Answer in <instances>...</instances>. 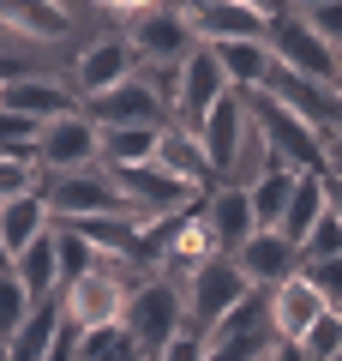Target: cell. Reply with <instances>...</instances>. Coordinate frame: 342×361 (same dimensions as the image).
<instances>
[{"mask_svg":"<svg viewBox=\"0 0 342 361\" xmlns=\"http://www.w3.org/2000/svg\"><path fill=\"white\" fill-rule=\"evenodd\" d=\"M139 265L132 259H102L90 277H78V283L61 289V313L66 325H78V331H102V325H120L127 319V301L132 289H139Z\"/></svg>","mask_w":342,"mask_h":361,"instance_id":"cell-1","label":"cell"},{"mask_svg":"<svg viewBox=\"0 0 342 361\" xmlns=\"http://www.w3.org/2000/svg\"><path fill=\"white\" fill-rule=\"evenodd\" d=\"M270 54H277V66H289L294 78H312V85L342 90V54L312 30L306 13H289V6L270 13Z\"/></svg>","mask_w":342,"mask_h":361,"instance_id":"cell-2","label":"cell"},{"mask_svg":"<svg viewBox=\"0 0 342 361\" xmlns=\"http://www.w3.org/2000/svg\"><path fill=\"white\" fill-rule=\"evenodd\" d=\"M78 13L66 0H0V54H42L72 42Z\"/></svg>","mask_w":342,"mask_h":361,"instance_id":"cell-3","label":"cell"},{"mask_svg":"<svg viewBox=\"0 0 342 361\" xmlns=\"http://www.w3.org/2000/svg\"><path fill=\"white\" fill-rule=\"evenodd\" d=\"M127 325L132 337H139V349H144V361H156L168 343H175L180 331H186V289L180 283H168V277H144L139 289H132V301H127Z\"/></svg>","mask_w":342,"mask_h":361,"instance_id":"cell-4","label":"cell"},{"mask_svg":"<svg viewBox=\"0 0 342 361\" xmlns=\"http://www.w3.org/2000/svg\"><path fill=\"white\" fill-rule=\"evenodd\" d=\"M42 199H49L54 223H72V217H132L127 193L108 169H72V175H42Z\"/></svg>","mask_w":342,"mask_h":361,"instance_id":"cell-5","label":"cell"},{"mask_svg":"<svg viewBox=\"0 0 342 361\" xmlns=\"http://www.w3.org/2000/svg\"><path fill=\"white\" fill-rule=\"evenodd\" d=\"M253 121L265 127V139H270V157H277L282 169H300V175H324V133L318 127H306L294 109H282L270 90H258L253 97Z\"/></svg>","mask_w":342,"mask_h":361,"instance_id":"cell-6","label":"cell"},{"mask_svg":"<svg viewBox=\"0 0 342 361\" xmlns=\"http://www.w3.org/2000/svg\"><path fill=\"white\" fill-rule=\"evenodd\" d=\"M132 73H139V54H132V42L120 37V30H102V37L78 42L72 61H66V78H72V90L84 103L102 97V90H114V85H127Z\"/></svg>","mask_w":342,"mask_h":361,"instance_id":"cell-7","label":"cell"},{"mask_svg":"<svg viewBox=\"0 0 342 361\" xmlns=\"http://www.w3.org/2000/svg\"><path fill=\"white\" fill-rule=\"evenodd\" d=\"M246 295H253V283L241 277V265H234L228 253H222V259H210V265H204L198 277L186 283V325L210 337V331H216V325H222L234 307H241Z\"/></svg>","mask_w":342,"mask_h":361,"instance_id":"cell-8","label":"cell"},{"mask_svg":"<svg viewBox=\"0 0 342 361\" xmlns=\"http://www.w3.org/2000/svg\"><path fill=\"white\" fill-rule=\"evenodd\" d=\"M228 73H222V61H216V49H192L186 61H180V97H175V127H186V133H198L204 121H210V109L228 97Z\"/></svg>","mask_w":342,"mask_h":361,"instance_id":"cell-9","label":"cell"},{"mask_svg":"<svg viewBox=\"0 0 342 361\" xmlns=\"http://www.w3.org/2000/svg\"><path fill=\"white\" fill-rule=\"evenodd\" d=\"M37 163L42 175H72V169H96L102 163V127L78 109L66 121H49L42 127V145H37Z\"/></svg>","mask_w":342,"mask_h":361,"instance_id":"cell-10","label":"cell"},{"mask_svg":"<svg viewBox=\"0 0 342 361\" xmlns=\"http://www.w3.org/2000/svg\"><path fill=\"white\" fill-rule=\"evenodd\" d=\"M0 109H13V115H30V121H66L84 109V97L72 90L66 73H25V78H6L0 85Z\"/></svg>","mask_w":342,"mask_h":361,"instance_id":"cell-11","label":"cell"},{"mask_svg":"<svg viewBox=\"0 0 342 361\" xmlns=\"http://www.w3.org/2000/svg\"><path fill=\"white\" fill-rule=\"evenodd\" d=\"M84 115L96 121V127H175V109H168L139 73H132L127 85H114V90H102V97H90Z\"/></svg>","mask_w":342,"mask_h":361,"instance_id":"cell-12","label":"cell"},{"mask_svg":"<svg viewBox=\"0 0 342 361\" xmlns=\"http://www.w3.org/2000/svg\"><path fill=\"white\" fill-rule=\"evenodd\" d=\"M120 37L132 42V54L139 61H168V66H180L192 49H198V37H192V25H186V6H156V13H144V18H132Z\"/></svg>","mask_w":342,"mask_h":361,"instance_id":"cell-13","label":"cell"},{"mask_svg":"<svg viewBox=\"0 0 342 361\" xmlns=\"http://www.w3.org/2000/svg\"><path fill=\"white\" fill-rule=\"evenodd\" d=\"M186 25L204 49H222V42H246V37H270V13H253L241 0H192Z\"/></svg>","mask_w":342,"mask_h":361,"instance_id":"cell-14","label":"cell"},{"mask_svg":"<svg viewBox=\"0 0 342 361\" xmlns=\"http://www.w3.org/2000/svg\"><path fill=\"white\" fill-rule=\"evenodd\" d=\"M210 259H222V241H216V229H210V217H204V205L198 211H186L180 217V229H175V241H168V253H163V271L156 277H168V283H180L186 289L192 277H198Z\"/></svg>","mask_w":342,"mask_h":361,"instance_id":"cell-15","label":"cell"},{"mask_svg":"<svg viewBox=\"0 0 342 361\" xmlns=\"http://www.w3.org/2000/svg\"><path fill=\"white\" fill-rule=\"evenodd\" d=\"M234 265H241V277L253 289H265V295H270V289H282L294 271H300V247H294L282 229H258L253 241L234 253Z\"/></svg>","mask_w":342,"mask_h":361,"instance_id":"cell-16","label":"cell"},{"mask_svg":"<svg viewBox=\"0 0 342 361\" xmlns=\"http://www.w3.org/2000/svg\"><path fill=\"white\" fill-rule=\"evenodd\" d=\"M265 90L277 97L282 109H294L306 127H318V133H336V127H342V90L312 85V78H294L289 66H277V78H270Z\"/></svg>","mask_w":342,"mask_h":361,"instance_id":"cell-17","label":"cell"},{"mask_svg":"<svg viewBox=\"0 0 342 361\" xmlns=\"http://www.w3.org/2000/svg\"><path fill=\"white\" fill-rule=\"evenodd\" d=\"M324 313H330V301L318 295V283L306 277V271H294L282 289H270V319H277V337H282V343H300Z\"/></svg>","mask_w":342,"mask_h":361,"instance_id":"cell-18","label":"cell"},{"mask_svg":"<svg viewBox=\"0 0 342 361\" xmlns=\"http://www.w3.org/2000/svg\"><path fill=\"white\" fill-rule=\"evenodd\" d=\"M253 133V97H241V90H228L222 103L210 109V121L198 127L204 139V157L216 163V175H228V163H234V151H241V139Z\"/></svg>","mask_w":342,"mask_h":361,"instance_id":"cell-19","label":"cell"},{"mask_svg":"<svg viewBox=\"0 0 342 361\" xmlns=\"http://www.w3.org/2000/svg\"><path fill=\"white\" fill-rule=\"evenodd\" d=\"M156 169H168L175 180H186V187H198V193H216V187H222L216 163L204 157V139H198V133H186V127H168V133H163Z\"/></svg>","mask_w":342,"mask_h":361,"instance_id":"cell-20","label":"cell"},{"mask_svg":"<svg viewBox=\"0 0 342 361\" xmlns=\"http://www.w3.org/2000/svg\"><path fill=\"white\" fill-rule=\"evenodd\" d=\"M204 217H210V229H216V241H222L228 259L258 235V211H253V193H246V187H216V193L204 199Z\"/></svg>","mask_w":342,"mask_h":361,"instance_id":"cell-21","label":"cell"},{"mask_svg":"<svg viewBox=\"0 0 342 361\" xmlns=\"http://www.w3.org/2000/svg\"><path fill=\"white\" fill-rule=\"evenodd\" d=\"M216 61H222L228 85L241 90V97H258V90L277 78V54H270V37H246V42H222L216 49Z\"/></svg>","mask_w":342,"mask_h":361,"instance_id":"cell-22","label":"cell"},{"mask_svg":"<svg viewBox=\"0 0 342 361\" xmlns=\"http://www.w3.org/2000/svg\"><path fill=\"white\" fill-rule=\"evenodd\" d=\"M13 271H18V283L30 289V301H61V247H54V229L37 235L13 259Z\"/></svg>","mask_w":342,"mask_h":361,"instance_id":"cell-23","label":"cell"},{"mask_svg":"<svg viewBox=\"0 0 342 361\" xmlns=\"http://www.w3.org/2000/svg\"><path fill=\"white\" fill-rule=\"evenodd\" d=\"M54 229V211H49V199L42 193H30V199H13V205H0V247L6 253H25L37 235H49Z\"/></svg>","mask_w":342,"mask_h":361,"instance_id":"cell-24","label":"cell"},{"mask_svg":"<svg viewBox=\"0 0 342 361\" xmlns=\"http://www.w3.org/2000/svg\"><path fill=\"white\" fill-rule=\"evenodd\" d=\"M168 127H102V169H144L156 163Z\"/></svg>","mask_w":342,"mask_h":361,"instance_id":"cell-25","label":"cell"},{"mask_svg":"<svg viewBox=\"0 0 342 361\" xmlns=\"http://www.w3.org/2000/svg\"><path fill=\"white\" fill-rule=\"evenodd\" d=\"M61 325H66L61 301H42L25 325L6 337V361H49V349H54V337H61Z\"/></svg>","mask_w":342,"mask_h":361,"instance_id":"cell-26","label":"cell"},{"mask_svg":"<svg viewBox=\"0 0 342 361\" xmlns=\"http://www.w3.org/2000/svg\"><path fill=\"white\" fill-rule=\"evenodd\" d=\"M324 211H330V199H324V175H300V187H294V199H289V211H282V235H289L294 247L306 241V235L324 223Z\"/></svg>","mask_w":342,"mask_h":361,"instance_id":"cell-27","label":"cell"},{"mask_svg":"<svg viewBox=\"0 0 342 361\" xmlns=\"http://www.w3.org/2000/svg\"><path fill=\"white\" fill-rule=\"evenodd\" d=\"M294 187H300V169H270L265 180H253V211H258V229H282V211H289Z\"/></svg>","mask_w":342,"mask_h":361,"instance_id":"cell-28","label":"cell"},{"mask_svg":"<svg viewBox=\"0 0 342 361\" xmlns=\"http://www.w3.org/2000/svg\"><path fill=\"white\" fill-rule=\"evenodd\" d=\"M54 247H61V289L78 283V277H90V271L102 265V253H96L78 229H66V223H54Z\"/></svg>","mask_w":342,"mask_h":361,"instance_id":"cell-29","label":"cell"},{"mask_svg":"<svg viewBox=\"0 0 342 361\" xmlns=\"http://www.w3.org/2000/svg\"><path fill=\"white\" fill-rule=\"evenodd\" d=\"M84 361H144V349L127 325H102V331H84Z\"/></svg>","mask_w":342,"mask_h":361,"instance_id":"cell-30","label":"cell"},{"mask_svg":"<svg viewBox=\"0 0 342 361\" xmlns=\"http://www.w3.org/2000/svg\"><path fill=\"white\" fill-rule=\"evenodd\" d=\"M37 307H42V301H30V289L18 283V271H0V343H6Z\"/></svg>","mask_w":342,"mask_h":361,"instance_id":"cell-31","label":"cell"},{"mask_svg":"<svg viewBox=\"0 0 342 361\" xmlns=\"http://www.w3.org/2000/svg\"><path fill=\"white\" fill-rule=\"evenodd\" d=\"M300 349H306L312 361H336V355H342V307H330L324 319L300 337Z\"/></svg>","mask_w":342,"mask_h":361,"instance_id":"cell-32","label":"cell"},{"mask_svg":"<svg viewBox=\"0 0 342 361\" xmlns=\"http://www.w3.org/2000/svg\"><path fill=\"white\" fill-rule=\"evenodd\" d=\"M37 145H42V121L0 109V151H25V157H37Z\"/></svg>","mask_w":342,"mask_h":361,"instance_id":"cell-33","label":"cell"},{"mask_svg":"<svg viewBox=\"0 0 342 361\" xmlns=\"http://www.w3.org/2000/svg\"><path fill=\"white\" fill-rule=\"evenodd\" d=\"M318 259H342V223L330 217V211H324V223L300 241V265H318Z\"/></svg>","mask_w":342,"mask_h":361,"instance_id":"cell-34","label":"cell"},{"mask_svg":"<svg viewBox=\"0 0 342 361\" xmlns=\"http://www.w3.org/2000/svg\"><path fill=\"white\" fill-rule=\"evenodd\" d=\"M300 271L318 283V295H324L330 307H342V259H318V265H300Z\"/></svg>","mask_w":342,"mask_h":361,"instance_id":"cell-35","label":"cell"},{"mask_svg":"<svg viewBox=\"0 0 342 361\" xmlns=\"http://www.w3.org/2000/svg\"><path fill=\"white\" fill-rule=\"evenodd\" d=\"M204 355H210V337H204V331H192V325H186V331H180V337H175V343H168V349H163L156 361H204Z\"/></svg>","mask_w":342,"mask_h":361,"instance_id":"cell-36","label":"cell"},{"mask_svg":"<svg viewBox=\"0 0 342 361\" xmlns=\"http://www.w3.org/2000/svg\"><path fill=\"white\" fill-rule=\"evenodd\" d=\"M96 13H108V18H120V30L132 25V18H144V13H156V6H168V0H90Z\"/></svg>","mask_w":342,"mask_h":361,"instance_id":"cell-37","label":"cell"},{"mask_svg":"<svg viewBox=\"0 0 342 361\" xmlns=\"http://www.w3.org/2000/svg\"><path fill=\"white\" fill-rule=\"evenodd\" d=\"M306 18H312V30L342 54V0H330V6H318V13H306Z\"/></svg>","mask_w":342,"mask_h":361,"instance_id":"cell-38","label":"cell"},{"mask_svg":"<svg viewBox=\"0 0 342 361\" xmlns=\"http://www.w3.org/2000/svg\"><path fill=\"white\" fill-rule=\"evenodd\" d=\"M324 199H330V217L342 223V175H324Z\"/></svg>","mask_w":342,"mask_h":361,"instance_id":"cell-39","label":"cell"},{"mask_svg":"<svg viewBox=\"0 0 342 361\" xmlns=\"http://www.w3.org/2000/svg\"><path fill=\"white\" fill-rule=\"evenodd\" d=\"M270 361H312V355H306L300 343H277V349H270Z\"/></svg>","mask_w":342,"mask_h":361,"instance_id":"cell-40","label":"cell"},{"mask_svg":"<svg viewBox=\"0 0 342 361\" xmlns=\"http://www.w3.org/2000/svg\"><path fill=\"white\" fill-rule=\"evenodd\" d=\"M289 13H318V6H330V0H282Z\"/></svg>","mask_w":342,"mask_h":361,"instance_id":"cell-41","label":"cell"},{"mask_svg":"<svg viewBox=\"0 0 342 361\" xmlns=\"http://www.w3.org/2000/svg\"><path fill=\"white\" fill-rule=\"evenodd\" d=\"M241 6H253V13H277L282 0H241Z\"/></svg>","mask_w":342,"mask_h":361,"instance_id":"cell-42","label":"cell"},{"mask_svg":"<svg viewBox=\"0 0 342 361\" xmlns=\"http://www.w3.org/2000/svg\"><path fill=\"white\" fill-rule=\"evenodd\" d=\"M0 271H13V253H6V247H0Z\"/></svg>","mask_w":342,"mask_h":361,"instance_id":"cell-43","label":"cell"},{"mask_svg":"<svg viewBox=\"0 0 342 361\" xmlns=\"http://www.w3.org/2000/svg\"><path fill=\"white\" fill-rule=\"evenodd\" d=\"M0 361H6V343H0Z\"/></svg>","mask_w":342,"mask_h":361,"instance_id":"cell-44","label":"cell"},{"mask_svg":"<svg viewBox=\"0 0 342 361\" xmlns=\"http://www.w3.org/2000/svg\"><path fill=\"white\" fill-rule=\"evenodd\" d=\"M0 85H6V78H0Z\"/></svg>","mask_w":342,"mask_h":361,"instance_id":"cell-45","label":"cell"},{"mask_svg":"<svg viewBox=\"0 0 342 361\" xmlns=\"http://www.w3.org/2000/svg\"><path fill=\"white\" fill-rule=\"evenodd\" d=\"M336 361H342V355H336Z\"/></svg>","mask_w":342,"mask_h":361,"instance_id":"cell-46","label":"cell"}]
</instances>
